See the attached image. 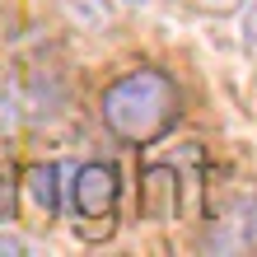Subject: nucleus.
<instances>
[{
    "label": "nucleus",
    "mask_w": 257,
    "mask_h": 257,
    "mask_svg": "<svg viewBox=\"0 0 257 257\" xmlns=\"http://www.w3.org/2000/svg\"><path fill=\"white\" fill-rule=\"evenodd\" d=\"M103 112V126H108L112 141L122 145H155L159 136H169L183 117V94L178 84L169 80L164 70L145 66V70H131L122 80L108 84V94L98 103Z\"/></svg>",
    "instance_id": "nucleus-1"
},
{
    "label": "nucleus",
    "mask_w": 257,
    "mask_h": 257,
    "mask_svg": "<svg viewBox=\"0 0 257 257\" xmlns=\"http://www.w3.org/2000/svg\"><path fill=\"white\" fill-rule=\"evenodd\" d=\"M117 201H122V178L112 164H84L75 173V215H80L84 238H108L117 224Z\"/></svg>",
    "instance_id": "nucleus-2"
},
{
    "label": "nucleus",
    "mask_w": 257,
    "mask_h": 257,
    "mask_svg": "<svg viewBox=\"0 0 257 257\" xmlns=\"http://www.w3.org/2000/svg\"><path fill=\"white\" fill-rule=\"evenodd\" d=\"M141 215L150 224H169L178 215V173L169 164L145 169V178H141Z\"/></svg>",
    "instance_id": "nucleus-3"
},
{
    "label": "nucleus",
    "mask_w": 257,
    "mask_h": 257,
    "mask_svg": "<svg viewBox=\"0 0 257 257\" xmlns=\"http://www.w3.org/2000/svg\"><path fill=\"white\" fill-rule=\"evenodd\" d=\"M24 178H28V196H33V206L52 220L56 210H61V183H56V169H52V164H38V169H28Z\"/></svg>",
    "instance_id": "nucleus-4"
},
{
    "label": "nucleus",
    "mask_w": 257,
    "mask_h": 257,
    "mask_svg": "<svg viewBox=\"0 0 257 257\" xmlns=\"http://www.w3.org/2000/svg\"><path fill=\"white\" fill-rule=\"evenodd\" d=\"M14 215V173L0 169V224Z\"/></svg>",
    "instance_id": "nucleus-5"
},
{
    "label": "nucleus",
    "mask_w": 257,
    "mask_h": 257,
    "mask_svg": "<svg viewBox=\"0 0 257 257\" xmlns=\"http://www.w3.org/2000/svg\"><path fill=\"white\" fill-rule=\"evenodd\" d=\"M66 5H75V14H80V19H94V24L108 19V5H103V0H66Z\"/></svg>",
    "instance_id": "nucleus-6"
},
{
    "label": "nucleus",
    "mask_w": 257,
    "mask_h": 257,
    "mask_svg": "<svg viewBox=\"0 0 257 257\" xmlns=\"http://www.w3.org/2000/svg\"><path fill=\"white\" fill-rule=\"evenodd\" d=\"M243 38L252 42V47H257V0H252V5L243 10Z\"/></svg>",
    "instance_id": "nucleus-7"
},
{
    "label": "nucleus",
    "mask_w": 257,
    "mask_h": 257,
    "mask_svg": "<svg viewBox=\"0 0 257 257\" xmlns=\"http://www.w3.org/2000/svg\"><path fill=\"white\" fill-rule=\"evenodd\" d=\"M196 5H206V10H215V14H229V10L243 5V0H196Z\"/></svg>",
    "instance_id": "nucleus-8"
},
{
    "label": "nucleus",
    "mask_w": 257,
    "mask_h": 257,
    "mask_svg": "<svg viewBox=\"0 0 257 257\" xmlns=\"http://www.w3.org/2000/svg\"><path fill=\"white\" fill-rule=\"evenodd\" d=\"M122 5H145V0H122Z\"/></svg>",
    "instance_id": "nucleus-9"
}]
</instances>
